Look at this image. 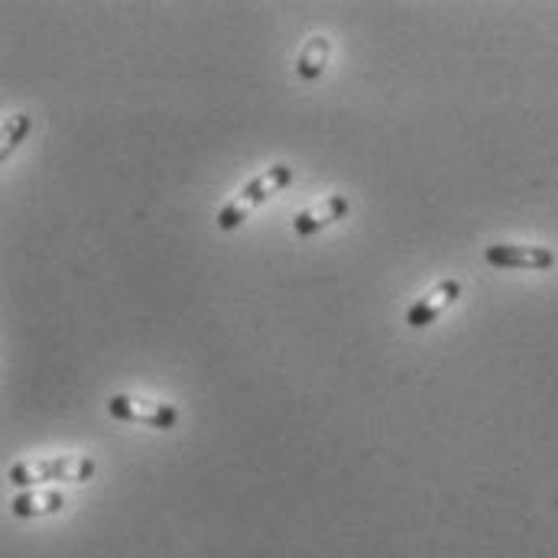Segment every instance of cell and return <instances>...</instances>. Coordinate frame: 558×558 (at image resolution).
<instances>
[{
  "label": "cell",
  "mask_w": 558,
  "mask_h": 558,
  "mask_svg": "<svg viewBox=\"0 0 558 558\" xmlns=\"http://www.w3.org/2000/svg\"><path fill=\"white\" fill-rule=\"evenodd\" d=\"M484 260L497 270H549L556 254L539 244H487Z\"/></svg>",
  "instance_id": "277c9868"
},
{
  "label": "cell",
  "mask_w": 558,
  "mask_h": 558,
  "mask_svg": "<svg viewBox=\"0 0 558 558\" xmlns=\"http://www.w3.org/2000/svg\"><path fill=\"white\" fill-rule=\"evenodd\" d=\"M289 182H292V169L286 166V162H277V166H270L267 172H260V175H254L221 211H218V228L221 231H234V228H241L264 202H270L277 192L282 189H289Z\"/></svg>",
  "instance_id": "7a4b0ae2"
},
{
  "label": "cell",
  "mask_w": 558,
  "mask_h": 558,
  "mask_svg": "<svg viewBox=\"0 0 558 558\" xmlns=\"http://www.w3.org/2000/svg\"><path fill=\"white\" fill-rule=\"evenodd\" d=\"M29 131H33V121H29V114H13L7 124H3V146H0V156L7 159L23 140L29 137Z\"/></svg>",
  "instance_id": "9c48e42d"
},
{
  "label": "cell",
  "mask_w": 558,
  "mask_h": 558,
  "mask_svg": "<svg viewBox=\"0 0 558 558\" xmlns=\"http://www.w3.org/2000/svg\"><path fill=\"white\" fill-rule=\"evenodd\" d=\"M98 471L95 458L88 454H59V458H33V461H13L7 471V481L13 487H39V484H85Z\"/></svg>",
  "instance_id": "6da1fadb"
},
{
  "label": "cell",
  "mask_w": 558,
  "mask_h": 558,
  "mask_svg": "<svg viewBox=\"0 0 558 558\" xmlns=\"http://www.w3.org/2000/svg\"><path fill=\"white\" fill-rule=\"evenodd\" d=\"M348 211H351V202H348L344 195H328V198H322L318 205H308V208H302V211L292 218V234H295V238H315V234H322L325 228H331V225H338L341 218H348Z\"/></svg>",
  "instance_id": "5b68a950"
},
{
  "label": "cell",
  "mask_w": 558,
  "mask_h": 558,
  "mask_svg": "<svg viewBox=\"0 0 558 558\" xmlns=\"http://www.w3.org/2000/svg\"><path fill=\"white\" fill-rule=\"evenodd\" d=\"M65 507V497L59 490H23L10 500V510L16 520H39L52 517Z\"/></svg>",
  "instance_id": "52a82bcc"
},
{
  "label": "cell",
  "mask_w": 558,
  "mask_h": 558,
  "mask_svg": "<svg viewBox=\"0 0 558 558\" xmlns=\"http://www.w3.org/2000/svg\"><path fill=\"white\" fill-rule=\"evenodd\" d=\"M328 59H331V39H328V36H312V39L302 46L299 59H295V75H299L302 82H315V78H322Z\"/></svg>",
  "instance_id": "ba28073f"
},
{
  "label": "cell",
  "mask_w": 558,
  "mask_h": 558,
  "mask_svg": "<svg viewBox=\"0 0 558 558\" xmlns=\"http://www.w3.org/2000/svg\"><path fill=\"white\" fill-rule=\"evenodd\" d=\"M458 295H461V282H458V279H441V282L432 286L425 295H418V302L410 305L407 325H410V328H428L432 322H438V315H441L448 305L458 302Z\"/></svg>",
  "instance_id": "8992f818"
},
{
  "label": "cell",
  "mask_w": 558,
  "mask_h": 558,
  "mask_svg": "<svg viewBox=\"0 0 558 558\" xmlns=\"http://www.w3.org/2000/svg\"><path fill=\"white\" fill-rule=\"evenodd\" d=\"M108 416L128 422V425H149L159 432H169L179 425V410L172 403L143 400V397H131V393H114L108 400Z\"/></svg>",
  "instance_id": "3957f363"
}]
</instances>
